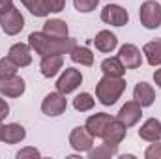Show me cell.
<instances>
[{
	"instance_id": "obj_5",
	"label": "cell",
	"mask_w": 161,
	"mask_h": 159,
	"mask_svg": "<svg viewBox=\"0 0 161 159\" xmlns=\"http://www.w3.org/2000/svg\"><path fill=\"white\" fill-rule=\"evenodd\" d=\"M0 26L4 30V34L8 36H17L23 28H25V17L21 13V9H17L15 6L9 8L8 11L0 13Z\"/></svg>"
},
{
	"instance_id": "obj_28",
	"label": "cell",
	"mask_w": 161,
	"mask_h": 159,
	"mask_svg": "<svg viewBox=\"0 0 161 159\" xmlns=\"http://www.w3.org/2000/svg\"><path fill=\"white\" fill-rule=\"evenodd\" d=\"M99 6V0H73V8L79 13H92Z\"/></svg>"
},
{
	"instance_id": "obj_31",
	"label": "cell",
	"mask_w": 161,
	"mask_h": 159,
	"mask_svg": "<svg viewBox=\"0 0 161 159\" xmlns=\"http://www.w3.org/2000/svg\"><path fill=\"white\" fill-rule=\"evenodd\" d=\"M45 8L49 13H60L66 8V0H45Z\"/></svg>"
},
{
	"instance_id": "obj_34",
	"label": "cell",
	"mask_w": 161,
	"mask_h": 159,
	"mask_svg": "<svg viewBox=\"0 0 161 159\" xmlns=\"http://www.w3.org/2000/svg\"><path fill=\"white\" fill-rule=\"evenodd\" d=\"M154 82H156L158 88H161V66H159V69L154 71Z\"/></svg>"
},
{
	"instance_id": "obj_18",
	"label": "cell",
	"mask_w": 161,
	"mask_h": 159,
	"mask_svg": "<svg viewBox=\"0 0 161 159\" xmlns=\"http://www.w3.org/2000/svg\"><path fill=\"white\" fill-rule=\"evenodd\" d=\"M139 137L146 142L161 140V122L158 118H148L139 129Z\"/></svg>"
},
{
	"instance_id": "obj_35",
	"label": "cell",
	"mask_w": 161,
	"mask_h": 159,
	"mask_svg": "<svg viewBox=\"0 0 161 159\" xmlns=\"http://www.w3.org/2000/svg\"><path fill=\"white\" fill-rule=\"evenodd\" d=\"M2 129H4V125H2V122H0V140H2Z\"/></svg>"
},
{
	"instance_id": "obj_8",
	"label": "cell",
	"mask_w": 161,
	"mask_h": 159,
	"mask_svg": "<svg viewBox=\"0 0 161 159\" xmlns=\"http://www.w3.org/2000/svg\"><path fill=\"white\" fill-rule=\"evenodd\" d=\"M101 21L111 26H124L129 23V13L120 4H107L101 9Z\"/></svg>"
},
{
	"instance_id": "obj_26",
	"label": "cell",
	"mask_w": 161,
	"mask_h": 159,
	"mask_svg": "<svg viewBox=\"0 0 161 159\" xmlns=\"http://www.w3.org/2000/svg\"><path fill=\"white\" fill-rule=\"evenodd\" d=\"M21 4L34 15V17H47L49 11L45 8V0H21Z\"/></svg>"
},
{
	"instance_id": "obj_11",
	"label": "cell",
	"mask_w": 161,
	"mask_h": 159,
	"mask_svg": "<svg viewBox=\"0 0 161 159\" xmlns=\"http://www.w3.org/2000/svg\"><path fill=\"white\" fill-rule=\"evenodd\" d=\"M118 58H120L122 64L125 66V69H137V68H141V64H142V52H141V49H139L137 45H133V43L122 45L120 51H118Z\"/></svg>"
},
{
	"instance_id": "obj_32",
	"label": "cell",
	"mask_w": 161,
	"mask_h": 159,
	"mask_svg": "<svg viewBox=\"0 0 161 159\" xmlns=\"http://www.w3.org/2000/svg\"><path fill=\"white\" fill-rule=\"evenodd\" d=\"M8 116H9V105L4 99V96H0V122H4Z\"/></svg>"
},
{
	"instance_id": "obj_23",
	"label": "cell",
	"mask_w": 161,
	"mask_h": 159,
	"mask_svg": "<svg viewBox=\"0 0 161 159\" xmlns=\"http://www.w3.org/2000/svg\"><path fill=\"white\" fill-rule=\"evenodd\" d=\"M99 68H101L103 75H109V77H124L125 71H127L125 66L120 62L118 56H109V58H105Z\"/></svg>"
},
{
	"instance_id": "obj_17",
	"label": "cell",
	"mask_w": 161,
	"mask_h": 159,
	"mask_svg": "<svg viewBox=\"0 0 161 159\" xmlns=\"http://www.w3.org/2000/svg\"><path fill=\"white\" fill-rule=\"evenodd\" d=\"M94 45H96V49L99 52L109 54V52H113L118 47V38L111 30H99L96 34V38H94Z\"/></svg>"
},
{
	"instance_id": "obj_29",
	"label": "cell",
	"mask_w": 161,
	"mask_h": 159,
	"mask_svg": "<svg viewBox=\"0 0 161 159\" xmlns=\"http://www.w3.org/2000/svg\"><path fill=\"white\" fill-rule=\"evenodd\" d=\"M41 152L34 146H26V148H21L17 152V159H40Z\"/></svg>"
},
{
	"instance_id": "obj_1",
	"label": "cell",
	"mask_w": 161,
	"mask_h": 159,
	"mask_svg": "<svg viewBox=\"0 0 161 159\" xmlns=\"http://www.w3.org/2000/svg\"><path fill=\"white\" fill-rule=\"evenodd\" d=\"M28 45L30 49L40 54V56H49V54H69V51L77 45L73 38H51L45 32H30L28 36Z\"/></svg>"
},
{
	"instance_id": "obj_3",
	"label": "cell",
	"mask_w": 161,
	"mask_h": 159,
	"mask_svg": "<svg viewBox=\"0 0 161 159\" xmlns=\"http://www.w3.org/2000/svg\"><path fill=\"white\" fill-rule=\"evenodd\" d=\"M141 25L148 30H156L161 26V4L156 0H146L139 8Z\"/></svg>"
},
{
	"instance_id": "obj_21",
	"label": "cell",
	"mask_w": 161,
	"mask_h": 159,
	"mask_svg": "<svg viewBox=\"0 0 161 159\" xmlns=\"http://www.w3.org/2000/svg\"><path fill=\"white\" fill-rule=\"evenodd\" d=\"M142 56L146 58V62L152 68L161 66V38L159 40H152L148 43H144L142 47Z\"/></svg>"
},
{
	"instance_id": "obj_14",
	"label": "cell",
	"mask_w": 161,
	"mask_h": 159,
	"mask_svg": "<svg viewBox=\"0 0 161 159\" xmlns=\"http://www.w3.org/2000/svg\"><path fill=\"white\" fill-rule=\"evenodd\" d=\"M125 135H127V127L122 122H118V120L114 118L111 122V125L107 127V131L103 133L101 140H103V144H109L113 148H118L122 144V140L125 139Z\"/></svg>"
},
{
	"instance_id": "obj_20",
	"label": "cell",
	"mask_w": 161,
	"mask_h": 159,
	"mask_svg": "<svg viewBox=\"0 0 161 159\" xmlns=\"http://www.w3.org/2000/svg\"><path fill=\"white\" fill-rule=\"evenodd\" d=\"M41 32H45L51 38H68L69 36L68 23L62 21V19H47L43 23V30Z\"/></svg>"
},
{
	"instance_id": "obj_22",
	"label": "cell",
	"mask_w": 161,
	"mask_h": 159,
	"mask_svg": "<svg viewBox=\"0 0 161 159\" xmlns=\"http://www.w3.org/2000/svg\"><path fill=\"white\" fill-rule=\"evenodd\" d=\"M69 58L73 64H79V66H86V68L94 66V52L84 45H75L69 51Z\"/></svg>"
},
{
	"instance_id": "obj_25",
	"label": "cell",
	"mask_w": 161,
	"mask_h": 159,
	"mask_svg": "<svg viewBox=\"0 0 161 159\" xmlns=\"http://www.w3.org/2000/svg\"><path fill=\"white\" fill-rule=\"evenodd\" d=\"M118 148H113V146H109V144H99V146H92V150L88 152V157L90 159H111L114 157V156H118V152H116Z\"/></svg>"
},
{
	"instance_id": "obj_7",
	"label": "cell",
	"mask_w": 161,
	"mask_h": 159,
	"mask_svg": "<svg viewBox=\"0 0 161 159\" xmlns=\"http://www.w3.org/2000/svg\"><path fill=\"white\" fill-rule=\"evenodd\" d=\"M69 146L77 154H88L94 146V137L84 125H77L69 133Z\"/></svg>"
},
{
	"instance_id": "obj_13",
	"label": "cell",
	"mask_w": 161,
	"mask_h": 159,
	"mask_svg": "<svg viewBox=\"0 0 161 159\" xmlns=\"http://www.w3.org/2000/svg\"><path fill=\"white\" fill-rule=\"evenodd\" d=\"M32 49L28 43H13L8 51V58L17 66V68H26L32 64Z\"/></svg>"
},
{
	"instance_id": "obj_9",
	"label": "cell",
	"mask_w": 161,
	"mask_h": 159,
	"mask_svg": "<svg viewBox=\"0 0 161 159\" xmlns=\"http://www.w3.org/2000/svg\"><path fill=\"white\" fill-rule=\"evenodd\" d=\"M141 116H142V107H141L135 99H131V101H127L125 105L120 107V111H118V114H116V120L122 122V123L129 129V127H133V125L139 123Z\"/></svg>"
},
{
	"instance_id": "obj_12",
	"label": "cell",
	"mask_w": 161,
	"mask_h": 159,
	"mask_svg": "<svg viewBox=\"0 0 161 159\" xmlns=\"http://www.w3.org/2000/svg\"><path fill=\"white\" fill-rule=\"evenodd\" d=\"M113 116L111 114H107V112H96V114H92V116H88L86 118V123H84V127L92 133V137L94 139H101L103 137V133L107 131V127L111 125V122H113Z\"/></svg>"
},
{
	"instance_id": "obj_6",
	"label": "cell",
	"mask_w": 161,
	"mask_h": 159,
	"mask_svg": "<svg viewBox=\"0 0 161 159\" xmlns=\"http://www.w3.org/2000/svg\"><path fill=\"white\" fill-rule=\"evenodd\" d=\"M80 84H82V73H80V69H77V68H66L60 73V77L56 79L54 86H56V90L60 94L68 96V94L75 92Z\"/></svg>"
},
{
	"instance_id": "obj_4",
	"label": "cell",
	"mask_w": 161,
	"mask_h": 159,
	"mask_svg": "<svg viewBox=\"0 0 161 159\" xmlns=\"http://www.w3.org/2000/svg\"><path fill=\"white\" fill-rule=\"evenodd\" d=\"M68 109V99L64 94H60L58 90L56 92H51L43 97L41 101V112L49 118H56L60 114H64Z\"/></svg>"
},
{
	"instance_id": "obj_30",
	"label": "cell",
	"mask_w": 161,
	"mask_h": 159,
	"mask_svg": "<svg viewBox=\"0 0 161 159\" xmlns=\"http://www.w3.org/2000/svg\"><path fill=\"white\" fill-rule=\"evenodd\" d=\"M144 157L146 159H161V140L150 142V146L144 150Z\"/></svg>"
},
{
	"instance_id": "obj_27",
	"label": "cell",
	"mask_w": 161,
	"mask_h": 159,
	"mask_svg": "<svg viewBox=\"0 0 161 159\" xmlns=\"http://www.w3.org/2000/svg\"><path fill=\"white\" fill-rule=\"evenodd\" d=\"M17 69H19V68H17L8 56L0 58V79H8V77L17 75Z\"/></svg>"
},
{
	"instance_id": "obj_24",
	"label": "cell",
	"mask_w": 161,
	"mask_h": 159,
	"mask_svg": "<svg viewBox=\"0 0 161 159\" xmlns=\"http://www.w3.org/2000/svg\"><path fill=\"white\" fill-rule=\"evenodd\" d=\"M94 105H96V97L88 92H80L73 99V109L77 112H88V111L94 109Z\"/></svg>"
},
{
	"instance_id": "obj_16",
	"label": "cell",
	"mask_w": 161,
	"mask_h": 159,
	"mask_svg": "<svg viewBox=\"0 0 161 159\" xmlns=\"http://www.w3.org/2000/svg\"><path fill=\"white\" fill-rule=\"evenodd\" d=\"M133 99H135L142 109L152 107L154 101H156V90H154V86L148 84V82H144V80H142V82H137L135 88H133Z\"/></svg>"
},
{
	"instance_id": "obj_10",
	"label": "cell",
	"mask_w": 161,
	"mask_h": 159,
	"mask_svg": "<svg viewBox=\"0 0 161 159\" xmlns=\"http://www.w3.org/2000/svg\"><path fill=\"white\" fill-rule=\"evenodd\" d=\"M25 90H26V82L19 75L0 79V96H4V97H9V99L21 97L25 94Z\"/></svg>"
},
{
	"instance_id": "obj_2",
	"label": "cell",
	"mask_w": 161,
	"mask_h": 159,
	"mask_svg": "<svg viewBox=\"0 0 161 159\" xmlns=\"http://www.w3.org/2000/svg\"><path fill=\"white\" fill-rule=\"evenodd\" d=\"M125 92V79L124 77H109L103 75L96 84V99L105 105L111 107L114 105L122 97V94Z\"/></svg>"
},
{
	"instance_id": "obj_33",
	"label": "cell",
	"mask_w": 161,
	"mask_h": 159,
	"mask_svg": "<svg viewBox=\"0 0 161 159\" xmlns=\"http://www.w3.org/2000/svg\"><path fill=\"white\" fill-rule=\"evenodd\" d=\"M9 8H13V0H0V13L8 11Z\"/></svg>"
},
{
	"instance_id": "obj_19",
	"label": "cell",
	"mask_w": 161,
	"mask_h": 159,
	"mask_svg": "<svg viewBox=\"0 0 161 159\" xmlns=\"http://www.w3.org/2000/svg\"><path fill=\"white\" fill-rule=\"evenodd\" d=\"M26 139V129L21 123H6L2 129V142L6 144H19Z\"/></svg>"
},
{
	"instance_id": "obj_15",
	"label": "cell",
	"mask_w": 161,
	"mask_h": 159,
	"mask_svg": "<svg viewBox=\"0 0 161 159\" xmlns=\"http://www.w3.org/2000/svg\"><path fill=\"white\" fill-rule=\"evenodd\" d=\"M64 68V56L62 54H49V56H41L40 62V71L45 79H53L56 77Z\"/></svg>"
}]
</instances>
